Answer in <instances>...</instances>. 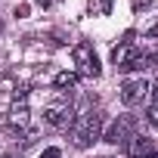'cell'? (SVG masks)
<instances>
[{
  "instance_id": "cell-13",
  "label": "cell",
  "mask_w": 158,
  "mask_h": 158,
  "mask_svg": "<svg viewBox=\"0 0 158 158\" xmlns=\"http://www.w3.org/2000/svg\"><path fill=\"white\" fill-rule=\"evenodd\" d=\"M149 93H152V99H155V106H158V81H155V84H149Z\"/></svg>"
},
{
  "instance_id": "cell-1",
  "label": "cell",
  "mask_w": 158,
  "mask_h": 158,
  "mask_svg": "<svg viewBox=\"0 0 158 158\" xmlns=\"http://www.w3.org/2000/svg\"><path fill=\"white\" fill-rule=\"evenodd\" d=\"M71 136H74V146L77 149H90L102 136V112L90 109L87 115H81V121L71 124Z\"/></svg>"
},
{
  "instance_id": "cell-11",
  "label": "cell",
  "mask_w": 158,
  "mask_h": 158,
  "mask_svg": "<svg viewBox=\"0 0 158 158\" xmlns=\"http://www.w3.org/2000/svg\"><path fill=\"white\" fill-rule=\"evenodd\" d=\"M40 158H59V149H44Z\"/></svg>"
},
{
  "instance_id": "cell-3",
  "label": "cell",
  "mask_w": 158,
  "mask_h": 158,
  "mask_svg": "<svg viewBox=\"0 0 158 158\" xmlns=\"http://www.w3.org/2000/svg\"><path fill=\"white\" fill-rule=\"evenodd\" d=\"M133 130H136V118L121 115L118 121H112V127L102 133V139H106L109 146H127V139L133 136Z\"/></svg>"
},
{
  "instance_id": "cell-7",
  "label": "cell",
  "mask_w": 158,
  "mask_h": 158,
  "mask_svg": "<svg viewBox=\"0 0 158 158\" xmlns=\"http://www.w3.org/2000/svg\"><path fill=\"white\" fill-rule=\"evenodd\" d=\"M127 152H130L133 158H143V155H152L155 146H152L149 136H130V139H127Z\"/></svg>"
},
{
  "instance_id": "cell-12",
  "label": "cell",
  "mask_w": 158,
  "mask_h": 158,
  "mask_svg": "<svg viewBox=\"0 0 158 158\" xmlns=\"http://www.w3.org/2000/svg\"><path fill=\"white\" fill-rule=\"evenodd\" d=\"M146 6H152V0H133V10H146Z\"/></svg>"
},
{
  "instance_id": "cell-2",
  "label": "cell",
  "mask_w": 158,
  "mask_h": 158,
  "mask_svg": "<svg viewBox=\"0 0 158 158\" xmlns=\"http://www.w3.org/2000/svg\"><path fill=\"white\" fill-rule=\"evenodd\" d=\"M44 121H47L50 127H56V130L71 127V124H74V109H71V102H68V99L50 102V106L44 109Z\"/></svg>"
},
{
  "instance_id": "cell-18",
  "label": "cell",
  "mask_w": 158,
  "mask_h": 158,
  "mask_svg": "<svg viewBox=\"0 0 158 158\" xmlns=\"http://www.w3.org/2000/svg\"><path fill=\"white\" fill-rule=\"evenodd\" d=\"M3 158H19V155L16 152H3Z\"/></svg>"
},
{
  "instance_id": "cell-14",
  "label": "cell",
  "mask_w": 158,
  "mask_h": 158,
  "mask_svg": "<svg viewBox=\"0 0 158 158\" xmlns=\"http://www.w3.org/2000/svg\"><path fill=\"white\" fill-rule=\"evenodd\" d=\"M16 16H19V19H25V16H28V6H25V3H22V6H16Z\"/></svg>"
},
{
  "instance_id": "cell-15",
  "label": "cell",
  "mask_w": 158,
  "mask_h": 158,
  "mask_svg": "<svg viewBox=\"0 0 158 158\" xmlns=\"http://www.w3.org/2000/svg\"><path fill=\"white\" fill-rule=\"evenodd\" d=\"M99 6H102V13H109L112 10V0H99Z\"/></svg>"
},
{
  "instance_id": "cell-16",
  "label": "cell",
  "mask_w": 158,
  "mask_h": 158,
  "mask_svg": "<svg viewBox=\"0 0 158 158\" xmlns=\"http://www.w3.org/2000/svg\"><path fill=\"white\" fill-rule=\"evenodd\" d=\"M146 37H158V25H152V28L146 31Z\"/></svg>"
},
{
  "instance_id": "cell-17",
  "label": "cell",
  "mask_w": 158,
  "mask_h": 158,
  "mask_svg": "<svg viewBox=\"0 0 158 158\" xmlns=\"http://www.w3.org/2000/svg\"><path fill=\"white\" fill-rule=\"evenodd\" d=\"M34 3H37V6H50V0H34Z\"/></svg>"
},
{
  "instance_id": "cell-8",
  "label": "cell",
  "mask_w": 158,
  "mask_h": 158,
  "mask_svg": "<svg viewBox=\"0 0 158 158\" xmlns=\"http://www.w3.org/2000/svg\"><path fill=\"white\" fill-rule=\"evenodd\" d=\"M10 118H13V127H10L13 133H16V130H25V127H28V106H25V102H22V106H13Z\"/></svg>"
},
{
  "instance_id": "cell-6",
  "label": "cell",
  "mask_w": 158,
  "mask_h": 158,
  "mask_svg": "<svg viewBox=\"0 0 158 158\" xmlns=\"http://www.w3.org/2000/svg\"><path fill=\"white\" fill-rule=\"evenodd\" d=\"M152 65H155V56L139 53V50H130V53H127V59H124L118 68L127 74V71H146V68H152Z\"/></svg>"
},
{
  "instance_id": "cell-5",
  "label": "cell",
  "mask_w": 158,
  "mask_h": 158,
  "mask_svg": "<svg viewBox=\"0 0 158 158\" xmlns=\"http://www.w3.org/2000/svg\"><path fill=\"white\" fill-rule=\"evenodd\" d=\"M146 96H149V81H146V77L127 81V84L121 87V102H124V106H139Z\"/></svg>"
},
{
  "instance_id": "cell-4",
  "label": "cell",
  "mask_w": 158,
  "mask_h": 158,
  "mask_svg": "<svg viewBox=\"0 0 158 158\" xmlns=\"http://www.w3.org/2000/svg\"><path fill=\"white\" fill-rule=\"evenodd\" d=\"M71 56H74V62H77V71L81 74H87V77H99V59H96V53H93V47L90 44H77L74 50H71Z\"/></svg>"
},
{
  "instance_id": "cell-9",
  "label": "cell",
  "mask_w": 158,
  "mask_h": 158,
  "mask_svg": "<svg viewBox=\"0 0 158 158\" xmlns=\"http://www.w3.org/2000/svg\"><path fill=\"white\" fill-rule=\"evenodd\" d=\"M53 87H56V90H74V87H77V74H74V71H59L56 81H53Z\"/></svg>"
},
{
  "instance_id": "cell-19",
  "label": "cell",
  "mask_w": 158,
  "mask_h": 158,
  "mask_svg": "<svg viewBox=\"0 0 158 158\" xmlns=\"http://www.w3.org/2000/svg\"><path fill=\"white\" fill-rule=\"evenodd\" d=\"M0 31H3V22H0Z\"/></svg>"
},
{
  "instance_id": "cell-10",
  "label": "cell",
  "mask_w": 158,
  "mask_h": 158,
  "mask_svg": "<svg viewBox=\"0 0 158 158\" xmlns=\"http://www.w3.org/2000/svg\"><path fill=\"white\" fill-rule=\"evenodd\" d=\"M146 118H149V124H152V127H158V106H149Z\"/></svg>"
}]
</instances>
